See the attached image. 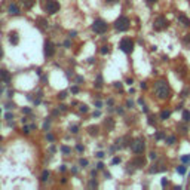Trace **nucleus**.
Here are the masks:
<instances>
[{
    "instance_id": "nucleus-1",
    "label": "nucleus",
    "mask_w": 190,
    "mask_h": 190,
    "mask_svg": "<svg viewBox=\"0 0 190 190\" xmlns=\"http://www.w3.org/2000/svg\"><path fill=\"white\" fill-rule=\"evenodd\" d=\"M155 92L157 95V98H168L169 97V86H168V83L165 82V80H157L155 83Z\"/></svg>"
},
{
    "instance_id": "nucleus-2",
    "label": "nucleus",
    "mask_w": 190,
    "mask_h": 190,
    "mask_svg": "<svg viewBox=\"0 0 190 190\" xmlns=\"http://www.w3.org/2000/svg\"><path fill=\"white\" fill-rule=\"evenodd\" d=\"M107 28H108V25H107V22L104 21V19H95L94 24H92V30H94L97 34H104L105 31H107Z\"/></svg>"
},
{
    "instance_id": "nucleus-3",
    "label": "nucleus",
    "mask_w": 190,
    "mask_h": 190,
    "mask_svg": "<svg viewBox=\"0 0 190 190\" xmlns=\"http://www.w3.org/2000/svg\"><path fill=\"white\" fill-rule=\"evenodd\" d=\"M114 27H116V30H119V31H126V30L129 28V19L126 17L117 18L116 22H114Z\"/></svg>"
},
{
    "instance_id": "nucleus-4",
    "label": "nucleus",
    "mask_w": 190,
    "mask_h": 190,
    "mask_svg": "<svg viewBox=\"0 0 190 190\" xmlns=\"http://www.w3.org/2000/svg\"><path fill=\"white\" fill-rule=\"evenodd\" d=\"M119 48H120L125 53H131V52L134 51V42L131 40L129 37H125V39H122V40H120Z\"/></svg>"
},
{
    "instance_id": "nucleus-5",
    "label": "nucleus",
    "mask_w": 190,
    "mask_h": 190,
    "mask_svg": "<svg viewBox=\"0 0 190 190\" xmlns=\"http://www.w3.org/2000/svg\"><path fill=\"white\" fill-rule=\"evenodd\" d=\"M45 10L48 13H57L60 10V3L57 0H46L45 3Z\"/></svg>"
},
{
    "instance_id": "nucleus-6",
    "label": "nucleus",
    "mask_w": 190,
    "mask_h": 190,
    "mask_svg": "<svg viewBox=\"0 0 190 190\" xmlns=\"http://www.w3.org/2000/svg\"><path fill=\"white\" fill-rule=\"evenodd\" d=\"M131 148H132V152L137 153V155L143 153V152H144V141H143V140H135V141L132 143Z\"/></svg>"
},
{
    "instance_id": "nucleus-7",
    "label": "nucleus",
    "mask_w": 190,
    "mask_h": 190,
    "mask_svg": "<svg viewBox=\"0 0 190 190\" xmlns=\"http://www.w3.org/2000/svg\"><path fill=\"white\" fill-rule=\"evenodd\" d=\"M155 30H157V31H160V30H164V28H166L168 27V21L165 19L164 17H159V18H156V21H155Z\"/></svg>"
},
{
    "instance_id": "nucleus-8",
    "label": "nucleus",
    "mask_w": 190,
    "mask_h": 190,
    "mask_svg": "<svg viewBox=\"0 0 190 190\" xmlns=\"http://www.w3.org/2000/svg\"><path fill=\"white\" fill-rule=\"evenodd\" d=\"M53 53H55V46L52 42H46L45 43V55L48 57V58H51L53 57Z\"/></svg>"
},
{
    "instance_id": "nucleus-9",
    "label": "nucleus",
    "mask_w": 190,
    "mask_h": 190,
    "mask_svg": "<svg viewBox=\"0 0 190 190\" xmlns=\"http://www.w3.org/2000/svg\"><path fill=\"white\" fill-rule=\"evenodd\" d=\"M132 165H134L135 168H143V166L146 165V157H144V156H137V157L132 160Z\"/></svg>"
},
{
    "instance_id": "nucleus-10",
    "label": "nucleus",
    "mask_w": 190,
    "mask_h": 190,
    "mask_svg": "<svg viewBox=\"0 0 190 190\" xmlns=\"http://www.w3.org/2000/svg\"><path fill=\"white\" fill-rule=\"evenodd\" d=\"M0 79H2L5 83H9V82H10V73L5 69H0Z\"/></svg>"
},
{
    "instance_id": "nucleus-11",
    "label": "nucleus",
    "mask_w": 190,
    "mask_h": 190,
    "mask_svg": "<svg viewBox=\"0 0 190 190\" xmlns=\"http://www.w3.org/2000/svg\"><path fill=\"white\" fill-rule=\"evenodd\" d=\"M9 13L10 15H13V17H17V15H19L21 12H19V8H18L15 3H12L10 6H9Z\"/></svg>"
},
{
    "instance_id": "nucleus-12",
    "label": "nucleus",
    "mask_w": 190,
    "mask_h": 190,
    "mask_svg": "<svg viewBox=\"0 0 190 190\" xmlns=\"http://www.w3.org/2000/svg\"><path fill=\"white\" fill-rule=\"evenodd\" d=\"M104 125H105V128H107V129H113L114 122H113L112 117H108V119H105V120H104Z\"/></svg>"
},
{
    "instance_id": "nucleus-13",
    "label": "nucleus",
    "mask_w": 190,
    "mask_h": 190,
    "mask_svg": "<svg viewBox=\"0 0 190 190\" xmlns=\"http://www.w3.org/2000/svg\"><path fill=\"white\" fill-rule=\"evenodd\" d=\"M180 22H181L183 25H186V27H190V21H189V18L187 17H184V15H180Z\"/></svg>"
},
{
    "instance_id": "nucleus-14",
    "label": "nucleus",
    "mask_w": 190,
    "mask_h": 190,
    "mask_svg": "<svg viewBox=\"0 0 190 190\" xmlns=\"http://www.w3.org/2000/svg\"><path fill=\"white\" fill-rule=\"evenodd\" d=\"M22 3H24V8L25 9H31L33 5L36 3V0H22Z\"/></svg>"
},
{
    "instance_id": "nucleus-15",
    "label": "nucleus",
    "mask_w": 190,
    "mask_h": 190,
    "mask_svg": "<svg viewBox=\"0 0 190 190\" xmlns=\"http://www.w3.org/2000/svg\"><path fill=\"white\" fill-rule=\"evenodd\" d=\"M9 40H10V43H12V45H18L19 39H18L17 33H10V37H9Z\"/></svg>"
},
{
    "instance_id": "nucleus-16",
    "label": "nucleus",
    "mask_w": 190,
    "mask_h": 190,
    "mask_svg": "<svg viewBox=\"0 0 190 190\" xmlns=\"http://www.w3.org/2000/svg\"><path fill=\"white\" fill-rule=\"evenodd\" d=\"M98 129H100L98 126H94V125H92V126L88 128V132H89V135H97V134H98Z\"/></svg>"
},
{
    "instance_id": "nucleus-17",
    "label": "nucleus",
    "mask_w": 190,
    "mask_h": 190,
    "mask_svg": "<svg viewBox=\"0 0 190 190\" xmlns=\"http://www.w3.org/2000/svg\"><path fill=\"white\" fill-rule=\"evenodd\" d=\"M94 85H95V88H98V89L103 86V77H101V74H98V76H97V82H95Z\"/></svg>"
},
{
    "instance_id": "nucleus-18",
    "label": "nucleus",
    "mask_w": 190,
    "mask_h": 190,
    "mask_svg": "<svg viewBox=\"0 0 190 190\" xmlns=\"http://www.w3.org/2000/svg\"><path fill=\"white\" fill-rule=\"evenodd\" d=\"M177 172L181 174V175H184V174L187 172V168H186L184 165H181V166H178V168H177Z\"/></svg>"
},
{
    "instance_id": "nucleus-19",
    "label": "nucleus",
    "mask_w": 190,
    "mask_h": 190,
    "mask_svg": "<svg viewBox=\"0 0 190 190\" xmlns=\"http://www.w3.org/2000/svg\"><path fill=\"white\" fill-rule=\"evenodd\" d=\"M171 116V112H168V110H164V112H160V119H168Z\"/></svg>"
},
{
    "instance_id": "nucleus-20",
    "label": "nucleus",
    "mask_w": 190,
    "mask_h": 190,
    "mask_svg": "<svg viewBox=\"0 0 190 190\" xmlns=\"http://www.w3.org/2000/svg\"><path fill=\"white\" fill-rule=\"evenodd\" d=\"M183 120H184V122L190 120V113L187 112V110H184V112H183Z\"/></svg>"
},
{
    "instance_id": "nucleus-21",
    "label": "nucleus",
    "mask_w": 190,
    "mask_h": 190,
    "mask_svg": "<svg viewBox=\"0 0 190 190\" xmlns=\"http://www.w3.org/2000/svg\"><path fill=\"white\" fill-rule=\"evenodd\" d=\"M48 178H49V171H43V172H42V177H40V180H42V181H46Z\"/></svg>"
},
{
    "instance_id": "nucleus-22",
    "label": "nucleus",
    "mask_w": 190,
    "mask_h": 190,
    "mask_svg": "<svg viewBox=\"0 0 190 190\" xmlns=\"http://www.w3.org/2000/svg\"><path fill=\"white\" fill-rule=\"evenodd\" d=\"M61 152H62L64 155H70L71 148H70V147H67V146H62V147H61Z\"/></svg>"
},
{
    "instance_id": "nucleus-23",
    "label": "nucleus",
    "mask_w": 190,
    "mask_h": 190,
    "mask_svg": "<svg viewBox=\"0 0 190 190\" xmlns=\"http://www.w3.org/2000/svg\"><path fill=\"white\" fill-rule=\"evenodd\" d=\"M79 112H80V113H86V112H88V105H86V104H80V107H79Z\"/></svg>"
},
{
    "instance_id": "nucleus-24",
    "label": "nucleus",
    "mask_w": 190,
    "mask_h": 190,
    "mask_svg": "<svg viewBox=\"0 0 190 190\" xmlns=\"http://www.w3.org/2000/svg\"><path fill=\"white\" fill-rule=\"evenodd\" d=\"M70 131H71V134H77V132H79V125H73V126H70Z\"/></svg>"
},
{
    "instance_id": "nucleus-25",
    "label": "nucleus",
    "mask_w": 190,
    "mask_h": 190,
    "mask_svg": "<svg viewBox=\"0 0 190 190\" xmlns=\"http://www.w3.org/2000/svg\"><path fill=\"white\" fill-rule=\"evenodd\" d=\"M183 42H184V43H186V45H187V46L190 48V34H187V36H186V37L183 39Z\"/></svg>"
},
{
    "instance_id": "nucleus-26",
    "label": "nucleus",
    "mask_w": 190,
    "mask_h": 190,
    "mask_svg": "<svg viewBox=\"0 0 190 190\" xmlns=\"http://www.w3.org/2000/svg\"><path fill=\"white\" fill-rule=\"evenodd\" d=\"M108 51H110V46H103V48H101V53H104V55L108 53Z\"/></svg>"
},
{
    "instance_id": "nucleus-27",
    "label": "nucleus",
    "mask_w": 190,
    "mask_h": 190,
    "mask_svg": "<svg viewBox=\"0 0 190 190\" xmlns=\"http://www.w3.org/2000/svg\"><path fill=\"white\" fill-rule=\"evenodd\" d=\"M79 164H80V166H83V168H85V166H88V160H86V159H80V160H79Z\"/></svg>"
},
{
    "instance_id": "nucleus-28",
    "label": "nucleus",
    "mask_w": 190,
    "mask_h": 190,
    "mask_svg": "<svg viewBox=\"0 0 190 190\" xmlns=\"http://www.w3.org/2000/svg\"><path fill=\"white\" fill-rule=\"evenodd\" d=\"M65 97H67V92H65V91H62V92H60V94H58V98H60V100H64Z\"/></svg>"
},
{
    "instance_id": "nucleus-29",
    "label": "nucleus",
    "mask_w": 190,
    "mask_h": 190,
    "mask_svg": "<svg viewBox=\"0 0 190 190\" xmlns=\"http://www.w3.org/2000/svg\"><path fill=\"white\" fill-rule=\"evenodd\" d=\"M181 160H183V164H189V162H190V156H183Z\"/></svg>"
},
{
    "instance_id": "nucleus-30",
    "label": "nucleus",
    "mask_w": 190,
    "mask_h": 190,
    "mask_svg": "<svg viewBox=\"0 0 190 190\" xmlns=\"http://www.w3.org/2000/svg\"><path fill=\"white\" fill-rule=\"evenodd\" d=\"M175 140H177L175 137H169V138L166 140V143H168V144H174V143H175Z\"/></svg>"
},
{
    "instance_id": "nucleus-31",
    "label": "nucleus",
    "mask_w": 190,
    "mask_h": 190,
    "mask_svg": "<svg viewBox=\"0 0 190 190\" xmlns=\"http://www.w3.org/2000/svg\"><path fill=\"white\" fill-rule=\"evenodd\" d=\"M119 162H120V157H113V160H112L113 165H117Z\"/></svg>"
},
{
    "instance_id": "nucleus-32",
    "label": "nucleus",
    "mask_w": 190,
    "mask_h": 190,
    "mask_svg": "<svg viewBox=\"0 0 190 190\" xmlns=\"http://www.w3.org/2000/svg\"><path fill=\"white\" fill-rule=\"evenodd\" d=\"M30 131H31L30 128H27V126H24V128H22V134H25V135H27V134H30Z\"/></svg>"
},
{
    "instance_id": "nucleus-33",
    "label": "nucleus",
    "mask_w": 190,
    "mask_h": 190,
    "mask_svg": "<svg viewBox=\"0 0 190 190\" xmlns=\"http://www.w3.org/2000/svg\"><path fill=\"white\" fill-rule=\"evenodd\" d=\"M76 150L82 153V152H83V146H82V144H77V146H76Z\"/></svg>"
},
{
    "instance_id": "nucleus-34",
    "label": "nucleus",
    "mask_w": 190,
    "mask_h": 190,
    "mask_svg": "<svg viewBox=\"0 0 190 190\" xmlns=\"http://www.w3.org/2000/svg\"><path fill=\"white\" fill-rule=\"evenodd\" d=\"M164 138V134H162V132H157V134H156V140H162Z\"/></svg>"
},
{
    "instance_id": "nucleus-35",
    "label": "nucleus",
    "mask_w": 190,
    "mask_h": 190,
    "mask_svg": "<svg viewBox=\"0 0 190 190\" xmlns=\"http://www.w3.org/2000/svg\"><path fill=\"white\" fill-rule=\"evenodd\" d=\"M89 186H91V187H97V186H98V183L95 181V180H92V181L89 183Z\"/></svg>"
},
{
    "instance_id": "nucleus-36",
    "label": "nucleus",
    "mask_w": 190,
    "mask_h": 190,
    "mask_svg": "<svg viewBox=\"0 0 190 190\" xmlns=\"http://www.w3.org/2000/svg\"><path fill=\"white\" fill-rule=\"evenodd\" d=\"M71 92H73V94H77V92H79V88L77 86H73V88H71Z\"/></svg>"
},
{
    "instance_id": "nucleus-37",
    "label": "nucleus",
    "mask_w": 190,
    "mask_h": 190,
    "mask_svg": "<svg viewBox=\"0 0 190 190\" xmlns=\"http://www.w3.org/2000/svg\"><path fill=\"white\" fill-rule=\"evenodd\" d=\"M5 117H6V119H8L9 122H10V119H13V116H12L10 113H6V116H5Z\"/></svg>"
},
{
    "instance_id": "nucleus-38",
    "label": "nucleus",
    "mask_w": 190,
    "mask_h": 190,
    "mask_svg": "<svg viewBox=\"0 0 190 190\" xmlns=\"http://www.w3.org/2000/svg\"><path fill=\"white\" fill-rule=\"evenodd\" d=\"M114 88H117V89H122V83H120V82H116V83H114Z\"/></svg>"
},
{
    "instance_id": "nucleus-39",
    "label": "nucleus",
    "mask_w": 190,
    "mask_h": 190,
    "mask_svg": "<svg viewBox=\"0 0 190 190\" xmlns=\"http://www.w3.org/2000/svg\"><path fill=\"white\" fill-rule=\"evenodd\" d=\"M76 82H77V83H82V82H83V77H82V76H77V77H76Z\"/></svg>"
},
{
    "instance_id": "nucleus-40",
    "label": "nucleus",
    "mask_w": 190,
    "mask_h": 190,
    "mask_svg": "<svg viewBox=\"0 0 190 190\" xmlns=\"http://www.w3.org/2000/svg\"><path fill=\"white\" fill-rule=\"evenodd\" d=\"M97 157H100V159H103V157H104V153H103V152H98V153H97Z\"/></svg>"
},
{
    "instance_id": "nucleus-41",
    "label": "nucleus",
    "mask_w": 190,
    "mask_h": 190,
    "mask_svg": "<svg viewBox=\"0 0 190 190\" xmlns=\"http://www.w3.org/2000/svg\"><path fill=\"white\" fill-rule=\"evenodd\" d=\"M22 112L25 113V114H30V113H31V110H30V108H27V107H25V108H22Z\"/></svg>"
},
{
    "instance_id": "nucleus-42",
    "label": "nucleus",
    "mask_w": 190,
    "mask_h": 190,
    "mask_svg": "<svg viewBox=\"0 0 190 190\" xmlns=\"http://www.w3.org/2000/svg\"><path fill=\"white\" fill-rule=\"evenodd\" d=\"M43 128H45V129H48V128H49V120H46V122H45Z\"/></svg>"
},
{
    "instance_id": "nucleus-43",
    "label": "nucleus",
    "mask_w": 190,
    "mask_h": 190,
    "mask_svg": "<svg viewBox=\"0 0 190 190\" xmlns=\"http://www.w3.org/2000/svg\"><path fill=\"white\" fill-rule=\"evenodd\" d=\"M97 168H98V169H103V168H104V165H103V162H100V164L97 165Z\"/></svg>"
},
{
    "instance_id": "nucleus-44",
    "label": "nucleus",
    "mask_w": 190,
    "mask_h": 190,
    "mask_svg": "<svg viewBox=\"0 0 190 190\" xmlns=\"http://www.w3.org/2000/svg\"><path fill=\"white\" fill-rule=\"evenodd\" d=\"M48 140H49V141H53V135H52V134H48Z\"/></svg>"
},
{
    "instance_id": "nucleus-45",
    "label": "nucleus",
    "mask_w": 190,
    "mask_h": 190,
    "mask_svg": "<svg viewBox=\"0 0 190 190\" xmlns=\"http://www.w3.org/2000/svg\"><path fill=\"white\" fill-rule=\"evenodd\" d=\"M64 46H65V48H70V42H69V40H65V42H64Z\"/></svg>"
},
{
    "instance_id": "nucleus-46",
    "label": "nucleus",
    "mask_w": 190,
    "mask_h": 190,
    "mask_svg": "<svg viewBox=\"0 0 190 190\" xmlns=\"http://www.w3.org/2000/svg\"><path fill=\"white\" fill-rule=\"evenodd\" d=\"M60 108H61V110H62V112H64V110H67V107H65L64 104H61V105H60Z\"/></svg>"
},
{
    "instance_id": "nucleus-47",
    "label": "nucleus",
    "mask_w": 190,
    "mask_h": 190,
    "mask_svg": "<svg viewBox=\"0 0 190 190\" xmlns=\"http://www.w3.org/2000/svg\"><path fill=\"white\" fill-rule=\"evenodd\" d=\"M100 114H101V113H100V112H98V110H97V112L94 113V117H98V116H100Z\"/></svg>"
},
{
    "instance_id": "nucleus-48",
    "label": "nucleus",
    "mask_w": 190,
    "mask_h": 190,
    "mask_svg": "<svg viewBox=\"0 0 190 190\" xmlns=\"http://www.w3.org/2000/svg\"><path fill=\"white\" fill-rule=\"evenodd\" d=\"M8 97H9V98H10V97H13V91H9V92H8Z\"/></svg>"
},
{
    "instance_id": "nucleus-49",
    "label": "nucleus",
    "mask_w": 190,
    "mask_h": 190,
    "mask_svg": "<svg viewBox=\"0 0 190 190\" xmlns=\"http://www.w3.org/2000/svg\"><path fill=\"white\" fill-rule=\"evenodd\" d=\"M95 105H97V107L100 108V107H101V101H97V103H95Z\"/></svg>"
},
{
    "instance_id": "nucleus-50",
    "label": "nucleus",
    "mask_w": 190,
    "mask_h": 190,
    "mask_svg": "<svg viewBox=\"0 0 190 190\" xmlns=\"http://www.w3.org/2000/svg\"><path fill=\"white\" fill-rule=\"evenodd\" d=\"M107 3H114V2H117V0H105Z\"/></svg>"
},
{
    "instance_id": "nucleus-51",
    "label": "nucleus",
    "mask_w": 190,
    "mask_h": 190,
    "mask_svg": "<svg viewBox=\"0 0 190 190\" xmlns=\"http://www.w3.org/2000/svg\"><path fill=\"white\" fill-rule=\"evenodd\" d=\"M155 2H157V0H147V3H155Z\"/></svg>"
},
{
    "instance_id": "nucleus-52",
    "label": "nucleus",
    "mask_w": 190,
    "mask_h": 190,
    "mask_svg": "<svg viewBox=\"0 0 190 190\" xmlns=\"http://www.w3.org/2000/svg\"><path fill=\"white\" fill-rule=\"evenodd\" d=\"M2 55H3V49H2V46H0V58H2Z\"/></svg>"
}]
</instances>
